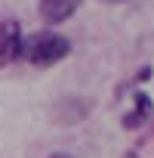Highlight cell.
I'll list each match as a JSON object with an SVG mask.
<instances>
[{
  "label": "cell",
  "instance_id": "52a82bcc",
  "mask_svg": "<svg viewBox=\"0 0 154 158\" xmlns=\"http://www.w3.org/2000/svg\"><path fill=\"white\" fill-rule=\"evenodd\" d=\"M102 3H126V0H102Z\"/></svg>",
  "mask_w": 154,
  "mask_h": 158
},
{
  "label": "cell",
  "instance_id": "7a4b0ae2",
  "mask_svg": "<svg viewBox=\"0 0 154 158\" xmlns=\"http://www.w3.org/2000/svg\"><path fill=\"white\" fill-rule=\"evenodd\" d=\"M22 28L16 19H6V22H0V65H13L22 59Z\"/></svg>",
  "mask_w": 154,
  "mask_h": 158
},
{
  "label": "cell",
  "instance_id": "277c9868",
  "mask_svg": "<svg viewBox=\"0 0 154 158\" xmlns=\"http://www.w3.org/2000/svg\"><path fill=\"white\" fill-rule=\"evenodd\" d=\"M133 99H136V109H133L129 115H123V121H120L126 130H136V127H142L145 121H151V118H154V102H151L142 90H136V96H133Z\"/></svg>",
  "mask_w": 154,
  "mask_h": 158
},
{
  "label": "cell",
  "instance_id": "3957f363",
  "mask_svg": "<svg viewBox=\"0 0 154 158\" xmlns=\"http://www.w3.org/2000/svg\"><path fill=\"white\" fill-rule=\"evenodd\" d=\"M77 6H80V0H37V10L43 16V22L49 25H59V22H68Z\"/></svg>",
  "mask_w": 154,
  "mask_h": 158
},
{
  "label": "cell",
  "instance_id": "5b68a950",
  "mask_svg": "<svg viewBox=\"0 0 154 158\" xmlns=\"http://www.w3.org/2000/svg\"><path fill=\"white\" fill-rule=\"evenodd\" d=\"M49 158H74V155H65V152H56V155H49Z\"/></svg>",
  "mask_w": 154,
  "mask_h": 158
},
{
  "label": "cell",
  "instance_id": "6da1fadb",
  "mask_svg": "<svg viewBox=\"0 0 154 158\" xmlns=\"http://www.w3.org/2000/svg\"><path fill=\"white\" fill-rule=\"evenodd\" d=\"M68 53H71V40L56 31H34V34H25L22 40V62L37 68L59 65Z\"/></svg>",
  "mask_w": 154,
  "mask_h": 158
},
{
  "label": "cell",
  "instance_id": "8992f818",
  "mask_svg": "<svg viewBox=\"0 0 154 158\" xmlns=\"http://www.w3.org/2000/svg\"><path fill=\"white\" fill-rule=\"evenodd\" d=\"M123 158H139V152H126V155H123Z\"/></svg>",
  "mask_w": 154,
  "mask_h": 158
}]
</instances>
